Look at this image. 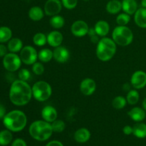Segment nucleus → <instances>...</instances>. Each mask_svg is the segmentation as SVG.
<instances>
[{"label":"nucleus","instance_id":"1","mask_svg":"<svg viewBox=\"0 0 146 146\" xmlns=\"http://www.w3.org/2000/svg\"><path fill=\"white\" fill-rule=\"evenodd\" d=\"M9 99L14 105L23 106L30 102L33 97L32 88L27 81L15 80L9 89Z\"/></svg>","mask_w":146,"mask_h":146},{"label":"nucleus","instance_id":"2","mask_svg":"<svg viewBox=\"0 0 146 146\" xmlns=\"http://www.w3.org/2000/svg\"><path fill=\"white\" fill-rule=\"evenodd\" d=\"M2 120L6 128L11 132L21 131L27 124V115L20 110H13L7 113Z\"/></svg>","mask_w":146,"mask_h":146},{"label":"nucleus","instance_id":"3","mask_svg":"<svg viewBox=\"0 0 146 146\" xmlns=\"http://www.w3.org/2000/svg\"><path fill=\"white\" fill-rule=\"evenodd\" d=\"M29 132L31 138L36 141L42 142L49 139L54 131L51 123L44 120H38L31 123L29 128Z\"/></svg>","mask_w":146,"mask_h":146},{"label":"nucleus","instance_id":"4","mask_svg":"<svg viewBox=\"0 0 146 146\" xmlns=\"http://www.w3.org/2000/svg\"><path fill=\"white\" fill-rule=\"evenodd\" d=\"M117 44L113 38L103 37L97 44L96 54L100 61H108L113 58L116 53Z\"/></svg>","mask_w":146,"mask_h":146},{"label":"nucleus","instance_id":"5","mask_svg":"<svg viewBox=\"0 0 146 146\" xmlns=\"http://www.w3.org/2000/svg\"><path fill=\"white\" fill-rule=\"evenodd\" d=\"M133 33L127 26H117L112 32V38L121 46H129L133 41Z\"/></svg>","mask_w":146,"mask_h":146},{"label":"nucleus","instance_id":"6","mask_svg":"<svg viewBox=\"0 0 146 146\" xmlns=\"http://www.w3.org/2000/svg\"><path fill=\"white\" fill-rule=\"evenodd\" d=\"M32 88L33 97L39 102H44L50 98L52 95V88L48 82L38 81L34 83Z\"/></svg>","mask_w":146,"mask_h":146},{"label":"nucleus","instance_id":"7","mask_svg":"<svg viewBox=\"0 0 146 146\" xmlns=\"http://www.w3.org/2000/svg\"><path fill=\"white\" fill-rule=\"evenodd\" d=\"M20 56L16 53H7L3 57V66L7 71L9 72H15L20 68L21 66Z\"/></svg>","mask_w":146,"mask_h":146},{"label":"nucleus","instance_id":"8","mask_svg":"<svg viewBox=\"0 0 146 146\" xmlns=\"http://www.w3.org/2000/svg\"><path fill=\"white\" fill-rule=\"evenodd\" d=\"M19 56L23 64L32 66L38 60V52L32 46H25L20 51Z\"/></svg>","mask_w":146,"mask_h":146},{"label":"nucleus","instance_id":"9","mask_svg":"<svg viewBox=\"0 0 146 146\" xmlns=\"http://www.w3.org/2000/svg\"><path fill=\"white\" fill-rule=\"evenodd\" d=\"M88 24L84 20H76L71 27V31L74 36L76 37H83L87 35L89 31Z\"/></svg>","mask_w":146,"mask_h":146},{"label":"nucleus","instance_id":"10","mask_svg":"<svg viewBox=\"0 0 146 146\" xmlns=\"http://www.w3.org/2000/svg\"><path fill=\"white\" fill-rule=\"evenodd\" d=\"M62 6L61 0H47L44 4V11L46 15L53 17L61 12Z\"/></svg>","mask_w":146,"mask_h":146},{"label":"nucleus","instance_id":"11","mask_svg":"<svg viewBox=\"0 0 146 146\" xmlns=\"http://www.w3.org/2000/svg\"><path fill=\"white\" fill-rule=\"evenodd\" d=\"M131 84L135 89H142L146 86V73L138 70L132 74L131 78Z\"/></svg>","mask_w":146,"mask_h":146},{"label":"nucleus","instance_id":"12","mask_svg":"<svg viewBox=\"0 0 146 146\" xmlns=\"http://www.w3.org/2000/svg\"><path fill=\"white\" fill-rule=\"evenodd\" d=\"M96 90V83L91 78H86L80 84V91L84 96H89Z\"/></svg>","mask_w":146,"mask_h":146},{"label":"nucleus","instance_id":"13","mask_svg":"<svg viewBox=\"0 0 146 146\" xmlns=\"http://www.w3.org/2000/svg\"><path fill=\"white\" fill-rule=\"evenodd\" d=\"M54 59L60 64L67 62L70 58V52L68 48L63 46L56 47L53 51Z\"/></svg>","mask_w":146,"mask_h":146},{"label":"nucleus","instance_id":"14","mask_svg":"<svg viewBox=\"0 0 146 146\" xmlns=\"http://www.w3.org/2000/svg\"><path fill=\"white\" fill-rule=\"evenodd\" d=\"M63 41H64V36L57 30L51 31L47 35V44L50 46L54 48L61 46Z\"/></svg>","mask_w":146,"mask_h":146},{"label":"nucleus","instance_id":"15","mask_svg":"<svg viewBox=\"0 0 146 146\" xmlns=\"http://www.w3.org/2000/svg\"><path fill=\"white\" fill-rule=\"evenodd\" d=\"M41 118L46 122L51 123L57 119L58 113L56 109L51 106H46L41 110Z\"/></svg>","mask_w":146,"mask_h":146},{"label":"nucleus","instance_id":"16","mask_svg":"<svg viewBox=\"0 0 146 146\" xmlns=\"http://www.w3.org/2000/svg\"><path fill=\"white\" fill-rule=\"evenodd\" d=\"M128 115L135 122H142L145 118V111L141 107H133L128 112Z\"/></svg>","mask_w":146,"mask_h":146},{"label":"nucleus","instance_id":"17","mask_svg":"<svg viewBox=\"0 0 146 146\" xmlns=\"http://www.w3.org/2000/svg\"><path fill=\"white\" fill-rule=\"evenodd\" d=\"M94 29L98 36L106 37L110 31V25L105 20H99L96 23Z\"/></svg>","mask_w":146,"mask_h":146},{"label":"nucleus","instance_id":"18","mask_svg":"<svg viewBox=\"0 0 146 146\" xmlns=\"http://www.w3.org/2000/svg\"><path fill=\"white\" fill-rule=\"evenodd\" d=\"M134 21L138 27L146 29V9L143 7L138 8L134 14Z\"/></svg>","mask_w":146,"mask_h":146},{"label":"nucleus","instance_id":"19","mask_svg":"<svg viewBox=\"0 0 146 146\" xmlns=\"http://www.w3.org/2000/svg\"><path fill=\"white\" fill-rule=\"evenodd\" d=\"M121 2L122 10L129 15H134L138 10V6L136 0H123Z\"/></svg>","mask_w":146,"mask_h":146},{"label":"nucleus","instance_id":"20","mask_svg":"<svg viewBox=\"0 0 146 146\" xmlns=\"http://www.w3.org/2000/svg\"><path fill=\"white\" fill-rule=\"evenodd\" d=\"M74 139L77 143H84L91 138V133L87 128H81L77 130L74 133Z\"/></svg>","mask_w":146,"mask_h":146},{"label":"nucleus","instance_id":"21","mask_svg":"<svg viewBox=\"0 0 146 146\" xmlns=\"http://www.w3.org/2000/svg\"><path fill=\"white\" fill-rule=\"evenodd\" d=\"M44 14H45V12L44 9L38 6L31 7L28 12L29 19L34 21H38L42 19L44 17Z\"/></svg>","mask_w":146,"mask_h":146},{"label":"nucleus","instance_id":"22","mask_svg":"<svg viewBox=\"0 0 146 146\" xmlns=\"http://www.w3.org/2000/svg\"><path fill=\"white\" fill-rule=\"evenodd\" d=\"M107 12L111 14H117L122 10V2L119 0H110L106 7Z\"/></svg>","mask_w":146,"mask_h":146},{"label":"nucleus","instance_id":"23","mask_svg":"<svg viewBox=\"0 0 146 146\" xmlns=\"http://www.w3.org/2000/svg\"><path fill=\"white\" fill-rule=\"evenodd\" d=\"M8 50L11 53L20 52L23 48V42L20 38H11L9 41L8 46H7Z\"/></svg>","mask_w":146,"mask_h":146},{"label":"nucleus","instance_id":"24","mask_svg":"<svg viewBox=\"0 0 146 146\" xmlns=\"http://www.w3.org/2000/svg\"><path fill=\"white\" fill-rule=\"evenodd\" d=\"M133 134L136 138H146V124L144 123L138 122L133 127Z\"/></svg>","mask_w":146,"mask_h":146},{"label":"nucleus","instance_id":"25","mask_svg":"<svg viewBox=\"0 0 146 146\" xmlns=\"http://www.w3.org/2000/svg\"><path fill=\"white\" fill-rule=\"evenodd\" d=\"M54 58L53 51L48 48H42L38 52V59L42 63H48Z\"/></svg>","mask_w":146,"mask_h":146},{"label":"nucleus","instance_id":"26","mask_svg":"<svg viewBox=\"0 0 146 146\" xmlns=\"http://www.w3.org/2000/svg\"><path fill=\"white\" fill-rule=\"evenodd\" d=\"M49 24L55 29H59L62 28L65 24V19L62 16L57 14V15L51 17Z\"/></svg>","mask_w":146,"mask_h":146},{"label":"nucleus","instance_id":"27","mask_svg":"<svg viewBox=\"0 0 146 146\" xmlns=\"http://www.w3.org/2000/svg\"><path fill=\"white\" fill-rule=\"evenodd\" d=\"M13 135L9 130H3L0 131V145L5 146L9 145L12 141Z\"/></svg>","mask_w":146,"mask_h":146},{"label":"nucleus","instance_id":"28","mask_svg":"<svg viewBox=\"0 0 146 146\" xmlns=\"http://www.w3.org/2000/svg\"><path fill=\"white\" fill-rule=\"evenodd\" d=\"M126 101L129 105L134 106L137 104L140 99V94L136 89H132L128 91V94L126 95Z\"/></svg>","mask_w":146,"mask_h":146},{"label":"nucleus","instance_id":"29","mask_svg":"<svg viewBox=\"0 0 146 146\" xmlns=\"http://www.w3.org/2000/svg\"><path fill=\"white\" fill-rule=\"evenodd\" d=\"M12 37V31L7 27H0V43H5Z\"/></svg>","mask_w":146,"mask_h":146},{"label":"nucleus","instance_id":"30","mask_svg":"<svg viewBox=\"0 0 146 146\" xmlns=\"http://www.w3.org/2000/svg\"><path fill=\"white\" fill-rule=\"evenodd\" d=\"M33 42L37 46H43L47 43V36L42 32H38L33 36Z\"/></svg>","mask_w":146,"mask_h":146},{"label":"nucleus","instance_id":"31","mask_svg":"<svg viewBox=\"0 0 146 146\" xmlns=\"http://www.w3.org/2000/svg\"><path fill=\"white\" fill-rule=\"evenodd\" d=\"M127 104L128 103H127L126 98L122 96H118L115 97L112 101V106L117 110L123 109Z\"/></svg>","mask_w":146,"mask_h":146},{"label":"nucleus","instance_id":"32","mask_svg":"<svg viewBox=\"0 0 146 146\" xmlns=\"http://www.w3.org/2000/svg\"><path fill=\"white\" fill-rule=\"evenodd\" d=\"M115 21L118 26H126L131 21V15L125 12L121 13L117 16Z\"/></svg>","mask_w":146,"mask_h":146},{"label":"nucleus","instance_id":"33","mask_svg":"<svg viewBox=\"0 0 146 146\" xmlns=\"http://www.w3.org/2000/svg\"><path fill=\"white\" fill-rule=\"evenodd\" d=\"M53 131L55 133H61L65 130L66 123L62 120L56 119L54 122L51 123Z\"/></svg>","mask_w":146,"mask_h":146},{"label":"nucleus","instance_id":"34","mask_svg":"<svg viewBox=\"0 0 146 146\" xmlns=\"http://www.w3.org/2000/svg\"><path fill=\"white\" fill-rule=\"evenodd\" d=\"M31 69H32L33 73L37 76L42 75L45 71V68H44V66L43 65L42 62H37V61L33 64Z\"/></svg>","mask_w":146,"mask_h":146},{"label":"nucleus","instance_id":"35","mask_svg":"<svg viewBox=\"0 0 146 146\" xmlns=\"http://www.w3.org/2000/svg\"><path fill=\"white\" fill-rule=\"evenodd\" d=\"M19 79L24 81H27L31 78V73L27 68H21L18 73Z\"/></svg>","mask_w":146,"mask_h":146},{"label":"nucleus","instance_id":"36","mask_svg":"<svg viewBox=\"0 0 146 146\" xmlns=\"http://www.w3.org/2000/svg\"><path fill=\"white\" fill-rule=\"evenodd\" d=\"M63 7L67 9H74L78 4V0H61Z\"/></svg>","mask_w":146,"mask_h":146},{"label":"nucleus","instance_id":"37","mask_svg":"<svg viewBox=\"0 0 146 146\" xmlns=\"http://www.w3.org/2000/svg\"><path fill=\"white\" fill-rule=\"evenodd\" d=\"M11 146H27L25 141L21 138H17L11 143Z\"/></svg>","mask_w":146,"mask_h":146},{"label":"nucleus","instance_id":"38","mask_svg":"<svg viewBox=\"0 0 146 146\" xmlns=\"http://www.w3.org/2000/svg\"><path fill=\"white\" fill-rule=\"evenodd\" d=\"M133 127H131V125H125V126H124L123 128V133L126 135H129L133 134Z\"/></svg>","mask_w":146,"mask_h":146},{"label":"nucleus","instance_id":"39","mask_svg":"<svg viewBox=\"0 0 146 146\" xmlns=\"http://www.w3.org/2000/svg\"><path fill=\"white\" fill-rule=\"evenodd\" d=\"M8 48L4 44H0V57H4L7 54Z\"/></svg>","mask_w":146,"mask_h":146},{"label":"nucleus","instance_id":"40","mask_svg":"<svg viewBox=\"0 0 146 146\" xmlns=\"http://www.w3.org/2000/svg\"><path fill=\"white\" fill-rule=\"evenodd\" d=\"M46 146H64L63 143L58 141H51L48 142Z\"/></svg>","mask_w":146,"mask_h":146},{"label":"nucleus","instance_id":"41","mask_svg":"<svg viewBox=\"0 0 146 146\" xmlns=\"http://www.w3.org/2000/svg\"><path fill=\"white\" fill-rule=\"evenodd\" d=\"M6 114H7V111H6L5 107L4 106V105L0 104V119H3Z\"/></svg>","mask_w":146,"mask_h":146},{"label":"nucleus","instance_id":"42","mask_svg":"<svg viewBox=\"0 0 146 146\" xmlns=\"http://www.w3.org/2000/svg\"><path fill=\"white\" fill-rule=\"evenodd\" d=\"M90 37H91V42L94 43V44H98V41H100L99 36H98L97 34H96V35H94V36H90Z\"/></svg>","mask_w":146,"mask_h":146},{"label":"nucleus","instance_id":"43","mask_svg":"<svg viewBox=\"0 0 146 146\" xmlns=\"http://www.w3.org/2000/svg\"><path fill=\"white\" fill-rule=\"evenodd\" d=\"M96 31L95 29H94V28L89 29V31H88V35L89 36H92L96 35Z\"/></svg>","mask_w":146,"mask_h":146},{"label":"nucleus","instance_id":"44","mask_svg":"<svg viewBox=\"0 0 146 146\" xmlns=\"http://www.w3.org/2000/svg\"><path fill=\"white\" fill-rule=\"evenodd\" d=\"M123 91H129L131 90V86H130V85L128 84H125L123 86Z\"/></svg>","mask_w":146,"mask_h":146},{"label":"nucleus","instance_id":"45","mask_svg":"<svg viewBox=\"0 0 146 146\" xmlns=\"http://www.w3.org/2000/svg\"><path fill=\"white\" fill-rule=\"evenodd\" d=\"M142 106H143V109L146 111V98L143 100V101Z\"/></svg>","mask_w":146,"mask_h":146},{"label":"nucleus","instance_id":"46","mask_svg":"<svg viewBox=\"0 0 146 146\" xmlns=\"http://www.w3.org/2000/svg\"><path fill=\"white\" fill-rule=\"evenodd\" d=\"M141 7L146 9V0H141Z\"/></svg>","mask_w":146,"mask_h":146},{"label":"nucleus","instance_id":"47","mask_svg":"<svg viewBox=\"0 0 146 146\" xmlns=\"http://www.w3.org/2000/svg\"><path fill=\"white\" fill-rule=\"evenodd\" d=\"M84 1H89V0H84Z\"/></svg>","mask_w":146,"mask_h":146}]
</instances>
